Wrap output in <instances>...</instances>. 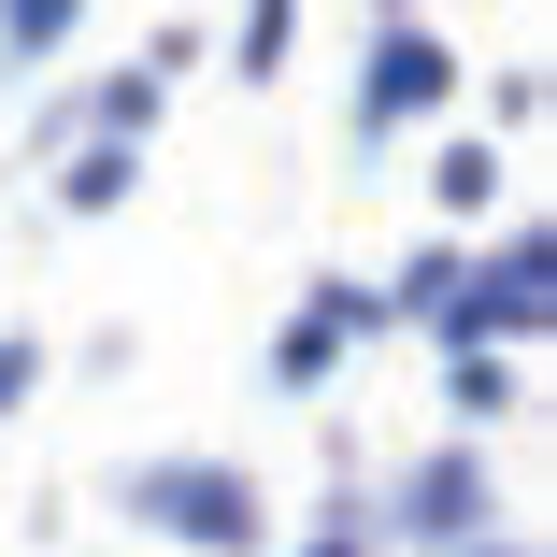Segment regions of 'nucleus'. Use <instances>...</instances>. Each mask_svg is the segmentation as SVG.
<instances>
[{
  "instance_id": "f03ea898",
  "label": "nucleus",
  "mask_w": 557,
  "mask_h": 557,
  "mask_svg": "<svg viewBox=\"0 0 557 557\" xmlns=\"http://www.w3.org/2000/svg\"><path fill=\"white\" fill-rule=\"evenodd\" d=\"M15 386H29V344H0V400H15Z\"/></svg>"
},
{
  "instance_id": "f257e3e1",
  "label": "nucleus",
  "mask_w": 557,
  "mask_h": 557,
  "mask_svg": "<svg viewBox=\"0 0 557 557\" xmlns=\"http://www.w3.org/2000/svg\"><path fill=\"white\" fill-rule=\"evenodd\" d=\"M158 515H186L200 543H244V486L230 472H158Z\"/></svg>"
}]
</instances>
